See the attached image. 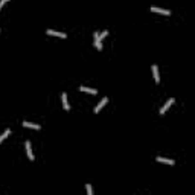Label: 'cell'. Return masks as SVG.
Returning a JSON list of instances; mask_svg holds the SVG:
<instances>
[{"instance_id": "6da1fadb", "label": "cell", "mask_w": 195, "mask_h": 195, "mask_svg": "<svg viewBox=\"0 0 195 195\" xmlns=\"http://www.w3.org/2000/svg\"><path fill=\"white\" fill-rule=\"evenodd\" d=\"M25 146H26V154H28V159H29V160H34V154H32V148H31V142L26 140V142H25Z\"/></svg>"}, {"instance_id": "7a4b0ae2", "label": "cell", "mask_w": 195, "mask_h": 195, "mask_svg": "<svg viewBox=\"0 0 195 195\" xmlns=\"http://www.w3.org/2000/svg\"><path fill=\"white\" fill-rule=\"evenodd\" d=\"M151 11H153V12H156V14H162V15H171V11H168V9H162V8H156V6H153V8H151Z\"/></svg>"}, {"instance_id": "3957f363", "label": "cell", "mask_w": 195, "mask_h": 195, "mask_svg": "<svg viewBox=\"0 0 195 195\" xmlns=\"http://www.w3.org/2000/svg\"><path fill=\"white\" fill-rule=\"evenodd\" d=\"M47 35H54V37H60V38H67V35L64 32H56V31H52V29H47L46 31Z\"/></svg>"}, {"instance_id": "277c9868", "label": "cell", "mask_w": 195, "mask_h": 195, "mask_svg": "<svg viewBox=\"0 0 195 195\" xmlns=\"http://www.w3.org/2000/svg\"><path fill=\"white\" fill-rule=\"evenodd\" d=\"M107 102H108V99H107V98H104V99L101 101V102H99V104H98L96 107H95V110H93V113H96V114H98V113L101 111V110H102V107H104V105L107 104Z\"/></svg>"}, {"instance_id": "5b68a950", "label": "cell", "mask_w": 195, "mask_h": 195, "mask_svg": "<svg viewBox=\"0 0 195 195\" xmlns=\"http://www.w3.org/2000/svg\"><path fill=\"white\" fill-rule=\"evenodd\" d=\"M174 102H175V101H174V99H172V98H171V99L168 101V102H166V104H165V105H163V107L160 108V114H165V113L168 111V108H169V107H171V105L174 104Z\"/></svg>"}, {"instance_id": "8992f818", "label": "cell", "mask_w": 195, "mask_h": 195, "mask_svg": "<svg viewBox=\"0 0 195 195\" xmlns=\"http://www.w3.org/2000/svg\"><path fill=\"white\" fill-rule=\"evenodd\" d=\"M61 102H63V108L66 110V111H69V102H67V95L66 93H61Z\"/></svg>"}, {"instance_id": "52a82bcc", "label": "cell", "mask_w": 195, "mask_h": 195, "mask_svg": "<svg viewBox=\"0 0 195 195\" xmlns=\"http://www.w3.org/2000/svg\"><path fill=\"white\" fill-rule=\"evenodd\" d=\"M156 160L159 163H166V165H175V162L174 160H171V159H165V157H157Z\"/></svg>"}, {"instance_id": "ba28073f", "label": "cell", "mask_w": 195, "mask_h": 195, "mask_svg": "<svg viewBox=\"0 0 195 195\" xmlns=\"http://www.w3.org/2000/svg\"><path fill=\"white\" fill-rule=\"evenodd\" d=\"M153 75H154V79H156V82L159 84V82H160V75H159V67H157L156 64L153 66Z\"/></svg>"}, {"instance_id": "9c48e42d", "label": "cell", "mask_w": 195, "mask_h": 195, "mask_svg": "<svg viewBox=\"0 0 195 195\" xmlns=\"http://www.w3.org/2000/svg\"><path fill=\"white\" fill-rule=\"evenodd\" d=\"M23 127H26V128H31V130H40V125H37V123H31V122H23Z\"/></svg>"}, {"instance_id": "30bf717a", "label": "cell", "mask_w": 195, "mask_h": 195, "mask_svg": "<svg viewBox=\"0 0 195 195\" xmlns=\"http://www.w3.org/2000/svg\"><path fill=\"white\" fill-rule=\"evenodd\" d=\"M79 90H81V92H86V93H90V95H96V93H98L95 88H88V87H84V86L79 87Z\"/></svg>"}, {"instance_id": "8fae6325", "label": "cell", "mask_w": 195, "mask_h": 195, "mask_svg": "<svg viewBox=\"0 0 195 195\" xmlns=\"http://www.w3.org/2000/svg\"><path fill=\"white\" fill-rule=\"evenodd\" d=\"M9 134H11V130H6L5 133H3V134H2V136H0V143H2V142H3V140H5V139H6V137H8V136H9Z\"/></svg>"}, {"instance_id": "7c38bea8", "label": "cell", "mask_w": 195, "mask_h": 195, "mask_svg": "<svg viewBox=\"0 0 195 195\" xmlns=\"http://www.w3.org/2000/svg\"><path fill=\"white\" fill-rule=\"evenodd\" d=\"M95 47L98 50H102V43H101V40H95Z\"/></svg>"}, {"instance_id": "4fadbf2b", "label": "cell", "mask_w": 195, "mask_h": 195, "mask_svg": "<svg viewBox=\"0 0 195 195\" xmlns=\"http://www.w3.org/2000/svg\"><path fill=\"white\" fill-rule=\"evenodd\" d=\"M86 189H87V194L88 195H93V189H92L90 184H86Z\"/></svg>"}, {"instance_id": "5bb4252c", "label": "cell", "mask_w": 195, "mask_h": 195, "mask_svg": "<svg viewBox=\"0 0 195 195\" xmlns=\"http://www.w3.org/2000/svg\"><path fill=\"white\" fill-rule=\"evenodd\" d=\"M107 35H108V32H107V31H104L102 34H99V38L102 40V38H105V37H107Z\"/></svg>"}, {"instance_id": "9a60e30c", "label": "cell", "mask_w": 195, "mask_h": 195, "mask_svg": "<svg viewBox=\"0 0 195 195\" xmlns=\"http://www.w3.org/2000/svg\"><path fill=\"white\" fill-rule=\"evenodd\" d=\"M6 2H8V0H0V9H2V8H3V5H5Z\"/></svg>"}]
</instances>
